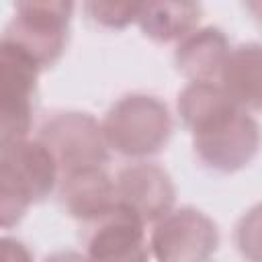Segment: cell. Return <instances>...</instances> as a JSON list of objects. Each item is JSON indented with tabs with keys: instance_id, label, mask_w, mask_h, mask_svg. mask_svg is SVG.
Wrapping results in <instances>:
<instances>
[{
	"instance_id": "obj_14",
	"label": "cell",
	"mask_w": 262,
	"mask_h": 262,
	"mask_svg": "<svg viewBox=\"0 0 262 262\" xmlns=\"http://www.w3.org/2000/svg\"><path fill=\"white\" fill-rule=\"evenodd\" d=\"M86 18L96 27L108 31H121L135 23L139 4H119V2H86L82 6Z\"/></svg>"
},
{
	"instance_id": "obj_2",
	"label": "cell",
	"mask_w": 262,
	"mask_h": 262,
	"mask_svg": "<svg viewBox=\"0 0 262 262\" xmlns=\"http://www.w3.org/2000/svg\"><path fill=\"white\" fill-rule=\"evenodd\" d=\"M100 127L108 151L135 162L164 151L174 131L166 102L145 92H129L115 100Z\"/></svg>"
},
{
	"instance_id": "obj_12",
	"label": "cell",
	"mask_w": 262,
	"mask_h": 262,
	"mask_svg": "<svg viewBox=\"0 0 262 262\" xmlns=\"http://www.w3.org/2000/svg\"><path fill=\"white\" fill-rule=\"evenodd\" d=\"M219 88L242 111L258 115L260 111V84H262V49L260 43L248 41L229 49L221 68Z\"/></svg>"
},
{
	"instance_id": "obj_9",
	"label": "cell",
	"mask_w": 262,
	"mask_h": 262,
	"mask_svg": "<svg viewBox=\"0 0 262 262\" xmlns=\"http://www.w3.org/2000/svg\"><path fill=\"white\" fill-rule=\"evenodd\" d=\"M147 225L123 207L86 225L84 256L88 262H149Z\"/></svg>"
},
{
	"instance_id": "obj_15",
	"label": "cell",
	"mask_w": 262,
	"mask_h": 262,
	"mask_svg": "<svg viewBox=\"0 0 262 262\" xmlns=\"http://www.w3.org/2000/svg\"><path fill=\"white\" fill-rule=\"evenodd\" d=\"M0 262H35V256L23 239L0 235Z\"/></svg>"
},
{
	"instance_id": "obj_10",
	"label": "cell",
	"mask_w": 262,
	"mask_h": 262,
	"mask_svg": "<svg viewBox=\"0 0 262 262\" xmlns=\"http://www.w3.org/2000/svg\"><path fill=\"white\" fill-rule=\"evenodd\" d=\"M57 199L70 217L84 225L108 215L117 207L115 182L104 168H84L57 180Z\"/></svg>"
},
{
	"instance_id": "obj_16",
	"label": "cell",
	"mask_w": 262,
	"mask_h": 262,
	"mask_svg": "<svg viewBox=\"0 0 262 262\" xmlns=\"http://www.w3.org/2000/svg\"><path fill=\"white\" fill-rule=\"evenodd\" d=\"M43 262H88L86 256L82 252L76 250H57L53 254H49Z\"/></svg>"
},
{
	"instance_id": "obj_11",
	"label": "cell",
	"mask_w": 262,
	"mask_h": 262,
	"mask_svg": "<svg viewBox=\"0 0 262 262\" xmlns=\"http://www.w3.org/2000/svg\"><path fill=\"white\" fill-rule=\"evenodd\" d=\"M231 49V43L223 29L219 27H199L174 49V66L180 76L188 82H207L217 84L225 57Z\"/></svg>"
},
{
	"instance_id": "obj_5",
	"label": "cell",
	"mask_w": 262,
	"mask_h": 262,
	"mask_svg": "<svg viewBox=\"0 0 262 262\" xmlns=\"http://www.w3.org/2000/svg\"><path fill=\"white\" fill-rule=\"evenodd\" d=\"M39 74L20 47L0 37V154L29 139Z\"/></svg>"
},
{
	"instance_id": "obj_6",
	"label": "cell",
	"mask_w": 262,
	"mask_h": 262,
	"mask_svg": "<svg viewBox=\"0 0 262 262\" xmlns=\"http://www.w3.org/2000/svg\"><path fill=\"white\" fill-rule=\"evenodd\" d=\"M35 139L53 156L59 178L84 168H104L108 162L100 121L84 111H53Z\"/></svg>"
},
{
	"instance_id": "obj_1",
	"label": "cell",
	"mask_w": 262,
	"mask_h": 262,
	"mask_svg": "<svg viewBox=\"0 0 262 262\" xmlns=\"http://www.w3.org/2000/svg\"><path fill=\"white\" fill-rule=\"evenodd\" d=\"M176 108L192 137V151L205 168L233 174L258 156V119L237 108L219 84L188 82L178 92Z\"/></svg>"
},
{
	"instance_id": "obj_4",
	"label": "cell",
	"mask_w": 262,
	"mask_h": 262,
	"mask_svg": "<svg viewBox=\"0 0 262 262\" xmlns=\"http://www.w3.org/2000/svg\"><path fill=\"white\" fill-rule=\"evenodd\" d=\"M72 14V2H16L14 14L0 37L20 47L39 70L45 72L53 68L68 49Z\"/></svg>"
},
{
	"instance_id": "obj_3",
	"label": "cell",
	"mask_w": 262,
	"mask_h": 262,
	"mask_svg": "<svg viewBox=\"0 0 262 262\" xmlns=\"http://www.w3.org/2000/svg\"><path fill=\"white\" fill-rule=\"evenodd\" d=\"M59 172L49 149L25 139L0 154V229L16 227L31 205L45 201L57 188Z\"/></svg>"
},
{
	"instance_id": "obj_13",
	"label": "cell",
	"mask_w": 262,
	"mask_h": 262,
	"mask_svg": "<svg viewBox=\"0 0 262 262\" xmlns=\"http://www.w3.org/2000/svg\"><path fill=\"white\" fill-rule=\"evenodd\" d=\"M201 18L203 6L196 2H145L135 23L154 43H178L199 29Z\"/></svg>"
},
{
	"instance_id": "obj_7",
	"label": "cell",
	"mask_w": 262,
	"mask_h": 262,
	"mask_svg": "<svg viewBox=\"0 0 262 262\" xmlns=\"http://www.w3.org/2000/svg\"><path fill=\"white\" fill-rule=\"evenodd\" d=\"M149 250L156 262H215L217 223L196 207H178L154 223Z\"/></svg>"
},
{
	"instance_id": "obj_8",
	"label": "cell",
	"mask_w": 262,
	"mask_h": 262,
	"mask_svg": "<svg viewBox=\"0 0 262 262\" xmlns=\"http://www.w3.org/2000/svg\"><path fill=\"white\" fill-rule=\"evenodd\" d=\"M113 182L117 205L131 211L145 225H154L174 209L176 186L168 170L156 162H131L117 172Z\"/></svg>"
}]
</instances>
